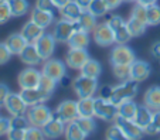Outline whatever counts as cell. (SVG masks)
I'll list each match as a JSON object with an SVG mask.
<instances>
[{"mask_svg": "<svg viewBox=\"0 0 160 140\" xmlns=\"http://www.w3.org/2000/svg\"><path fill=\"white\" fill-rule=\"evenodd\" d=\"M54 115L57 116V118H60L65 125H68V123H71V122H75L77 119L79 118L78 104H77L75 101H72V99H65V101H62L57 106Z\"/></svg>", "mask_w": 160, "mask_h": 140, "instance_id": "8", "label": "cell"}, {"mask_svg": "<svg viewBox=\"0 0 160 140\" xmlns=\"http://www.w3.org/2000/svg\"><path fill=\"white\" fill-rule=\"evenodd\" d=\"M123 2H136V0H123Z\"/></svg>", "mask_w": 160, "mask_h": 140, "instance_id": "58", "label": "cell"}, {"mask_svg": "<svg viewBox=\"0 0 160 140\" xmlns=\"http://www.w3.org/2000/svg\"><path fill=\"white\" fill-rule=\"evenodd\" d=\"M57 84H58L57 81H54L52 78H50V76H47V75H44V74H42L37 88H38L44 95H47L48 98H51V95L54 94L55 88H57Z\"/></svg>", "mask_w": 160, "mask_h": 140, "instance_id": "32", "label": "cell"}, {"mask_svg": "<svg viewBox=\"0 0 160 140\" xmlns=\"http://www.w3.org/2000/svg\"><path fill=\"white\" fill-rule=\"evenodd\" d=\"M152 67L148 61H142V60H135L130 64V79L136 81V82H143L150 76Z\"/></svg>", "mask_w": 160, "mask_h": 140, "instance_id": "16", "label": "cell"}, {"mask_svg": "<svg viewBox=\"0 0 160 140\" xmlns=\"http://www.w3.org/2000/svg\"><path fill=\"white\" fill-rule=\"evenodd\" d=\"M68 46L70 48H84L87 50L89 46V33L84 30H77L75 33L71 36V38L68 40Z\"/></svg>", "mask_w": 160, "mask_h": 140, "instance_id": "25", "label": "cell"}, {"mask_svg": "<svg viewBox=\"0 0 160 140\" xmlns=\"http://www.w3.org/2000/svg\"><path fill=\"white\" fill-rule=\"evenodd\" d=\"M153 126L157 129V132L160 133V110H154L153 112V119H152Z\"/></svg>", "mask_w": 160, "mask_h": 140, "instance_id": "51", "label": "cell"}, {"mask_svg": "<svg viewBox=\"0 0 160 140\" xmlns=\"http://www.w3.org/2000/svg\"><path fill=\"white\" fill-rule=\"evenodd\" d=\"M150 54H152V57H153V58H156V60H160V41H156V43L152 44Z\"/></svg>", "mask_w": 160, "mask_h": 140, "instance_id": "50", "label": "cell"}, {"mask_svg": "<svg viewBox=\"0 0 160 140\" xmlns=\"http://www.w3.org/2000/svg\"><path fill=\"white\" fill-rule=\"evenodd\" d=\"M7 2H9V0H0V4H2V3H7Z\"/></svg>", "mask_w": 160, "mask_h": 140, "instance_id": "57", "label": "cell"}, {"mask_svg": "<svg viewBox=\"0 0 160 140\" xmlns=\"http://www.w3.org/2000/svg\"><path fill=\"white\" fill-rule=\"evenodd\" d=\"M72 88L78 98H91L98 91V79L79 74V76L72 81Z\"/></svg>", "mask_w": 160, "mask_h": 140, "instance_id": "3", "label": "cell"}, {"mask_svg": "<svg viewBox=\"0 0 160 140\" xmlns=\"http://www.w3.org/2000/svg\"><path fill=\"white\" fill-rule=\"evenodd\" d=\"M65 140H85L87 134L81 130L77 122H71L65 126Z\"/></svg>", "mask_w": 160, "mask_h": 140, "instance_id": "34", "label": "cell"}, {"mask_svg": "<svg viewBox=\"0 0 160 140\" xmlns=\"http://www.w3.org/2000/svg\"><path fill=\"white\" fill-rule=\"evenodd\" d=\"M136 3H139L142 4V6H152V4H156L157 3V0H136Z\"/></svg>", "mask_w": 160, "mask_h": 140, "instance_id": "54", "label": "cell"}, {"mask_svg": "<svg viewBox=\"0 0 160 140\" xmlns=\"http://www.w3.org/2000/svg\"><path fill=\"white\" fill-rule=\"evenodd\" d=\"M3 106L6 108V110L9 112V115H12V116L26 115V113H27V109H28V105L26 104L24 99L21 98L20 92H18V94H16V92H10Z\"/></svg>", "mask_w": 160, "mask_h": 140, "instance_id": "12", "label": "cell"}, {"mask_svg": "<svg viewBox=\"0 0 160 140\" xmlns=\"http://www.w3.org/2000/svg\"><path fill=\"white\" fill-rule=\"evenodd\" d=\"M87 10L89 13H92L95 17H103V16L109 12L108 6H106V3H105V0H92Z\"/></svg>", "mask_w": 160, "mask_h": 140, "instance_id": "35", "label": "cell"}, {"mask_svg": "<svg viewBox=\"0 0 160 140\" xmlns=\"http://www.w3.org/2000/svg\"><path fill=\"white\" fill-rule=\"evenodd\" d=\"M30 122L26 115L21 116H12L10 118V129H21V130H27L30 128Z\"/></svg>", "mask_w": 160, "mask_h": 140, "instance_id": "39", "label": "cell"}, {"mask_svg": "<svg viewBox=\"0 0 160 140\" xmlns=\"http://www.w3.org/2000/svg\"><path fill=\"white\" fill-rule=\"evenodd\" d=\"M55 44H57V41H55L54 36L52 34H47V33H44L34 43V46H36L42 61H47V60H50L52 57V54L55 51Z\"/></svg>", "mask_w": 160, "mask_h": 140, "instance_id": "13", "label": "cell"}, {"mask_svg": "<svg viewBox=\"0 0 160 140\" xmlns=\"http://www.w3.org/2000/svg\"><path fill=\"white\" fill-rule=\"evenodd\" d=\"M94 112L97 118L102 119L105 122H113V119L118 115V106L112 104L109 99L98 96L94 98Z\"/></svg>", "mask_w": 160, "mask_h": 140, "instance_id": "4", "label": "cell"}, {"mask_svg": "<svg viewBox=\"0 0 160 140\" xmlns=\"http://www.w3.org/2000/svg\"><path fill=\"white\" fill-rule=\"evenodd\" d=\"M41 71L36 70L34 67H28L23 70L18 74L17 82L20 85V89H27V88H37L38 82L41 79Z\"/></svg>", "mask_w": 160, "mask_h": 140, "instance_id": "14", "label": "cell"}, {"mask_svg": "<svg viewBox=\"0 0 160 140\" xmlns=\"http://www.w3.org/2000/svg\"><path fill=\"white\" fill-rule=\"evenodd\" d=\"M75 2H77V3H78L84 10H87L88 6L91 4V2H92V0H75Z\"/></svg>", "mask_w": 160, "mask_h": 140, "instance_id": "55", "label": "cell"}, {"mask_svg": "<svg viewBox=\"0 0 160 140\" xmlns=\"http://www.w3.org/2000/svg\"><path fill=\"white\" fill-rule=\"evenodd\" d=\"M152 119H153V110H152L150 108L146 106L145 104L139 105V108H138V112H136L133 120H135V122L138 123V125H139L142 129H145L146 126H148L149 123L152 122Z\"/></svg>", "mask_w": 160, "mask_h": 140, "instance_id": "26", "label": "cell"}, {"mask_svg": "<svg viewBox=\"0 0 160 140\" xmlns=\"http://www.w3.org/2000/svg\"><path fill=\"white\" fill-rule=\"evenodd\" d=\"M12 12H10V7L7 3H2L0 4V26L2 24H6L12 18Z\"/></svg>", "mask_w": 160, "mask_h": 140, "instance_id": "44", "label": "cell"}, {"mask_svg": "<svg viewBox=\"0 0 160 140\" xmlns=\"http://www.w3.org/2000/svg\"><path fill=\"white\" fill-rule=\"evenodd\" d=\"M58 84L61 85V88L65 89V88H68L70 85H72V81H71V78H70L68 75H64L62 78H61L60 81H58Z\"/></svg>", "mask_w": 160, "mask_h": 140, "instance_id": "53", "label": "cell"}, {"mask_svg": "<svg viewBox=\"0 0 160 140\" xmlns=\"http://www.w3.org/2000/svg\"><path fill=\"white\" fill-rule=\"evenodd\" d=\"M136 60L135 52L126 44H118L111 52V65H130Z\"/></svg>", "mask_w": 160, "mask_h": 140, "instance_id": "9", "label": "cell"}, {"mask_svg": "<svg viewBox=\"0 0 160 140\" xmlns=\"http://www.w3.org/2000/svg\"><path fill=\"white\" fill-rule=\"evenodd\" d=\"M10 88L6 85L4 82H0V106H3L4 105V102H6V99H7V96H9V94H10Z\"/></svg>", "mask_w": 160, "mask_h": 140, "instance_id": "48", "label": "cell"}, {"mask_svg": "<svg viewBox=\"0 0 160 140\" xmlns=\"http://www.w3.org/2000/svg\"><path fill=\"white\" fill-rule=\"evenodd\" d=\"M18 57H20L21 62L28 65V67H36V65H38L40 62L42 61L38 51H37V48H36V46H34L33 43H28L27 46H26V48L20 52Z\"/></svg>", "mask_w": 160, "mask_h": 140, "instance_id": "18", "label": "cell"}, {"mask_svg": "<svg viewBox=\"0 0 160 140\" xmlns=\"http://www.w3.org/2000/svg\"><path fill=\"white\" fill-rule=\"evenodd\" d=\"M138 108H139V105L136 104V102H133V99L125 101L121 105H118V115L123 116L126 119H133L136 112H138Z\"/></svg>", "mask_w": 160, "mask_h": 140, "instance_id": "30", "label": "cell"}, {"mask_svg": "<svg viewBox=\"0 0 160 140\" xmlns=\"http://www.w3.org/2000/svg\"><path fill=\"white\" fill-rule=\"evenodd\" d=\"M20 33L23 34V37L27 40L28 43L34 44L37 40L44 34V28L40 27V26L37 24V23H34L33 20H30V22H27L24 26H23V28H21Z\"/></svg>", "mask_w": 160, "mask_h": 140, "instance_id": "21", "label": "cell"}, {"mask_svg": "<svg viewBox=\"0 0 160 140\" xmlns=\"http://www.w3.org/2000/svg\"><path fill=\"white\" fill-rule=\"evenodd\" d=\"M113 123L116 126L121 128V130L129 137L130 140H140L145 136V130L140 128L133 119H126L123 116L116 115V118L113 119Z\"/></svg>", "mask_w": 160, "mask_h": 140, "instance_id": "6", "label": "cell"}, {"mask_svg": "<svg viewBox=\"0 0 160 140\" xmlns=\"http://www.w3.org/2000/svg\"><path fill=\"white\" fill-rule=\"evenodd\" d=\"M88 60H89V54L84 48H70L65 55V64L71 70L79 71Z\"/></svg>", "mask_w": 160, "mask_h": 140, "instance_id": "15", "label": "cell"}, {"mask_svg": "<svg viewBox=\"0 0 160 140\" xmlns=\"http://www.w3.org/2000/svg\"><path fill=\"white\" fill-rule=\"evenodd\" d=\"M112 72L119 81L130 79V65H112Z\"/></svg>", "mask_w": 160, "mask_h": 140, "instance_id": "40", "label": "cell"}, {"mask_svg": "<svg viewBox=\"0 0 160 140\" xmlns=\"http://www.w3.org/2000/svg\"><path fill=\"white\" fill-rule=\"evenodd\" d=\"M52 2H54V4L58 7V9H61V7H64L68 2H71V0H52Z\"/></svg>", "mask_w": 160, "mask_h": 140, "instance_id": "56", "label": "cell"}, {"mask_svg": "<svg viewBox=\"0 0 160 140\" xmlns=\"http://www.w3.org/2000/svg\"><path fill=\"white\" fill-rule=\"evenodd\" d=\"M77 30H79L78 22H70V20H65V18H61L55 23L52 36H54L57 43H68V40L71 38V36Z\"/></svg>", "mask_w": 160, "mask_h": 140, "instance_id": "5", "label": "cell"}, {"mask_svg": "<svg viewBox=\"0 0 160 140\" xmlns=\"http://www.w3.org/2000/svg\"><path fill=\"white\" fill-rule=\"evenodd\" d=\"M105 137H106V140H130L129 137L121 130V128L116 126L115 123L106 129Z\"/></svg>", "mask_w": 160, "mask_h": 140, "instance_id": "37", "label": "cell"}, {"mask_svg": "<svg viewBox=\"0 0 160 140\" xmlns=\"http://www.w3.org/2000/svg\"><path fill=\"white\" fill-rule=\"evenodd\" d=\"M10 7V12H12V16L13 17H21V16H24L26 13L28 12V4L27 0H9L7 2Z\"/></svg>", "mask_w": 160, "mask_h": 140, "instance_id": "31", "label": "cell"}, {"mask_svg": "<svg viewBox=\"0 0 160 140\" xmlns=\"http://www.w3.org/2000/svg\"><path fill=\"white\" fill-rule=\"evenodd\" d=\"M97 18L92 13H89L88 10H84L81 14V17L78 18V24H79V28L84 31H88V33H91V31H94V28L97 27L98 22Z\"/></svg>", "mask_w": 160, "mask_h": 140, "instance_id": "29", "label": "cell"}, {"mask_svg": "<svg viewBox=\"0 0 160 140\" xmlns=\"http://www.w3.org/2000/svg\"><path fill=\"white\" fill-rule=\"evenodd\" d=\"M30 20H33L34 23H37L40 27H42L45 30V28L50 27V26L54 23V13L45 12V10H40V9L36 7V9L31 12Z\"/></svg>", "mask_w": 160, "mask_h": 140, "instance_id": "24", "label": "cell"}, {"mask_svg": "<svg viewBox=\"0 0 160 140\" xmlns=\"http://www.w3.org/2000/svg\"><path fill=\"white\" fill-rule=\"evenodd\" d=\"M4 43H6L7 48L10 50V52H12L13 55H20V52L26 48V46L28 44V41L23 37L21 33H13L7 37Z\"/></svg>", "mask_w": 160, "mask_h": 140, "instance_id": "20", "label": "cell"}, {"mask_svg": "<svg viewBox=\"0 0 160 140\" xmlns=\"http://www.w3.org/2000/svg\"><path fill=\"white\" fill-rule=\"evenodd\" d=\"M143 104L152 110H160V86L153 85L145 92Z\"/></svg>", "mask_w": 160, "mask_h": 140, "instance_id": "23", "label": "cell"}, {"mask_svg": "<svg viewBox=\"0 0 160 140\" xmlns=\"http://www.w3.org/2000/svg\"><path fill=\"white\" fill-rule=\"evenodd\" d=\"M26 130L21 129H10L7 133V140H24Z\"/></svg>", "mask_w": 160, "mask_h": 140, "instance_id": "46", "label": "cell"}, {"mask_svg": "<svg viewBox=\"0 0 160 140\" xmlns=\"http://www.w3.org/2000/svg\"><path fill=\"white\" fill-rule=\"evenodd\" d=\"M52 115H54V112L45 105V102L44 104H37V105H33V106H28L27 113H26L30 125L41 128V129L51 120Z\"/></svg>", "mask_w": 160, "mask_h": 140, "instance_id": "2", "label": "cell"}, {"mask_svg": "<svg viewBox=\"0 0 160 140\" xmlns=\"http://www.w3.org/2000/svg\"><path fill=\"white\" fill-rule=\"evenodd\" d=\"M138 84L139 82H136L133 79L122 81V84L113 86V92H112V96L109 101L118 106V105H121L122 102L133 99V98L136 96V94H138V91H139Z\"/></svg>", "mask_w": 160, "mask_h": 140, "instance_id": "1", "label": "cell"}, {"mask_svg": "<svg viewBox=\"0 0 160 140\" xmlns=\"http://www.w3.org/2000/svg\"><path fill=\"white\" fill-rule=\"evenodd\" d=\"M21 98L24 99V102L28 106H33L37 104H44L47 99H50L47 95H44L38 88H27V89H21L20 91Z\"/></svg>", "mask_w": 160, "mask_h": 140, "instance_id": "19", "label": "cell"}, {"mask_svg": "<svg viewBox=\"0 0 160 140\" xmlns=\"http://www.w3.org/2000/svg\"><path fill=\"white\" fill-rule=\"evenodd\" d=\"M12 52L10 50L7 48L6 43H0V65H4L10 61V58H12Z\"/></svg>", "mask_w": 160, "mask_h": 140, "instance_id": "45", "label": "cell"}, {"mask_svg": "<svg viewBox=\"0 0 160 140\" xmlns=\"http://www.w3.org/2000/svg\"><path fill=\"white\" fill-rule=\"evenodd\" d=\"M122 2H123V0H105V3H106V6H108L109 10L118 9V7L122 4Z\"/></svg>", "mask_w": 160, "mask_h": 140, "instance_id": "52", "label": "cell"}, {"mask_svg": "<svg viewBox=\"0 0 160 140\" xmlns=\"http://www.w3.org/2000/svg\"><path fill=\"white\" fill-rule=\"evenodd\" d=\"M36 7L40 9V10H45V12H51V13H54L55 10L58 9V7L54 4L52 0H37Z\"/></svg>", "mask_w": 160, "mask_h": 140, "instance_id": "43", "label": "cell"}, {"mask_svg": "<svg viewBox=\"0 0 160 140\" xmlns=\"http://www.w3.org/2000/svg\"><path fill=\"white\" fill-rule=\"evenodd\" d=\"M130 17H135V18H138V20H140V22L148 24V7L138 3L135 7H133Z\"/></svg>", "mask_w": 160, "mask_h": 140, "instance_id": "42", "label": "cell"}, {"mask_svg": "<svg viewBox=\"0 0 160 140\" xmlns=\"http://www.w3.org/2000/svg\"><path fill=\"white\" fill-rule=\"evenodd\" d=\"M65 126L67 125L60 118L52 115V119L42 128V132H44V134H45V139H58V137H61L64 133H65Z\"/></svg>", "mask_w": 160, "mask_h": 140, "instance_id": "17", "label": "cell"}, {"mask_svg": "<svg viewBox=\"0 0 160 140\" xmlns=\"http://www.w3.org/2000/svg\"><path fill=\"white\" fill-rule=\"evenodd\" d=\"M82 12H84V9H82L78 3H77L75 0L68 2L65 6L60 9L61 17L65 18V20H70V22H78V18L81 17Z\"/></svg>", "mask_w": 160, "mask_h": 140, "instance_id": "22", "label": "cell"}, {"mask_svg": "<svg viewBox=\"0 0 160 140\" xmlns=\"http://www.w3.org/2000/svg\"><path fill=\"white\" fill-rule=\"evenodd\" d=\"M106 23L109 24V27L113 30L115 33V43L116 44H126L130 41L132 36H130L129 30H128L126 22L121 16H111L106 20Z\"/></svg>", "mask_w": 160, "mask_h": 140, "instance_id": "7", "label": "cell"}, {"mask_svg": "<svg viewBox=\"0 0 160 140\" xmlns=\"http://www.w3.org/2000/svg\"><path fill=\"white\" fill-rule=\"evenodd\" d=\"M81 75H85V76H89V78H95L98 79L99 75L102 74V65L97 61V60H92L89 58L87 62L84 64V67L79 70Z\"/></svg>", "mask_w": 160, "mask_h": 140, "instance_id": "27", "label": "cell"}, {"mask_svg": "<svg viewBox=\"0 0 160 140\" xmlns=\"http://www.w3.org/2000/svg\"><path fill=\"white\" fill-rule=\"evenodd\" d=\"M78 115L79 118H94V96L91 98H79L78 101Z\"/></svg>", "mask_w": 160, "mask_h": 140, "instance_id": "28", "label": "cell"}, {"mask_svg": "<svg viewBox=\"0 0 160 140\" xmlns=\"http://www.w3.org/2000/svg\"><path fill=\"white\" fill-rule=\"evenodd\" d=\"M160 24V6L152 4L148 6V26H159Z\"/></svg>", "mask_w": 160, "mask_h": 140, "instance_id": "38", "label": "cell"}, {"mask_svg": "<svg viewBox=\"0 0 160 140\" xmlns=\"http://www.w3.org/2000/svg\"><path fill=\"white\" fill-rule=\"evenodd\" d=\"M10 130V118H2L0 116V137L7 136Z\"/></svg>", "mask_w": 160, "mask_h": 140, "instance_id": "47", "label": "cell"}, {"mask_svg": "<svg viewBox=\"0 0 160 140\" xmlns=\"http://www.w3.org/2000/svg\"><path fill=\"white\" fill-rule=\"evenodd\" d=\"M112 92H113V86L111 85H103L102 88H99V96L103 99H111Z\"/></svg>", "mask_w": 160, "mask_h": 140, "instance_id": "49", "label": "cell"}, {"mask_svg": "<svg viewBox=\"0 0 160 140\" xmlns=\"http://www.w3.org/2000/svg\"><path fill=\"white\" fill-rule=\"evenodd\" d=\"M24 140H45V134L41 128L30 126V128L26 130Z\"/></svg>", "mask_w": 160, "mask_h": 140, "instance_id": "41", "label": "cell"}, {"mask_svg": "<svg viewBox=\"0 0 160 140\" xmlns=\"http://www.w3.org/2000/svg\"><path fill=\"white\" fill-rule=\"evenodd\" d=\"M41 74L50 76V78H52L54 81L58 82L64 75H67V64L61 60H58V58H50L42 65Z\"/></svg>", "mask_w": 160, "mask_h": 140, "instance_id": "11", "label": "cell"}, {"mask_svg": "<svg viewBox=\"0 0 160 140\" xmlns=\"http://www.w3.org/2000/svg\"><path fill=\"white\" fill-rule=\"evenodd\" d=\"M75 122L87 136L92 134L97 130V122L94 120V118H78Z\"/></svg>", "mask_w": 160, "mask_h": 140, "instance_id": "36", "label": "cell"}, {"mask_svg": "<svg viewBox=\"0 0 160 140\" xmlns=\"http://www.w3.org/2000/svg\"><path fill=\"white\" fill-rule=\"evenodd\" d=\"M92 37L99 47H109L115 43V33L106 22L97 24V27L92 31Z\"/></svg>", "mask_w": 160, "mask_h": 140, "instance_id": "10", "label": "cell"}, {"mask_svg": "<svg viewBox=\"0 0 160 140\" xmlns=\"http://www.w3.org/2000/svg\"><path fill=\"white\" fill-rule=\"evenodd\" d=\"M126 26H128V30H129V33L132 37L143 36L146 31V27H148L146 23L140 22V20H138V18H135V17H130L126 22Z\"/></svg>", "mask_w": 160, "mask_h": 140, "instance_id": "33", "label": "cell"}]
</instances>
